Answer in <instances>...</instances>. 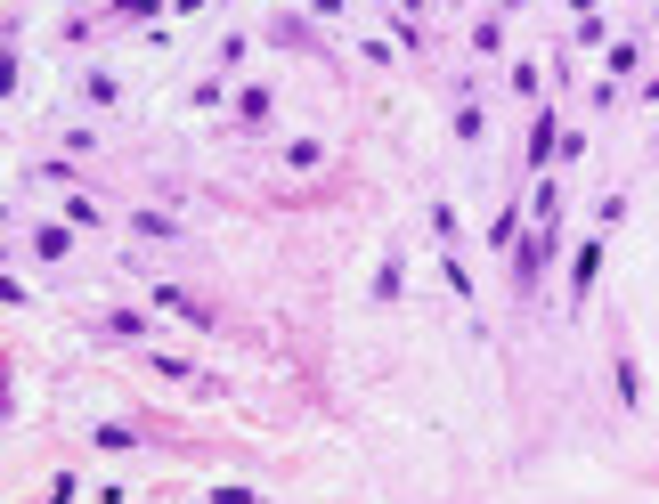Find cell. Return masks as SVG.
Returning a JSON list of instances; mask_svg holds the SVG:
<instances>
[{
  "mask_svg": "<svg viewBox=\"0 0 659 504\" xmlns=\"http://www.w3.org/2000/svg\"><path fill=\"white\" fill-rule=\"evenodd\" d=\"M155 301L171 309V318H188V326H212V309H204L196 293H179V285H155Z\"/></svg>",
  "mask_w": 659,
  "mask_h": 504,
  "instance_id": "1",
  "label": "cell"
},
{
  "mask_svg": "<svg viewBox=\"0 0 659 504\" xmlns=\"http://www.w3.org/2000/svg\"><path fill=\"white\" fill-rule=\"evenodd\" d=\"M603 277V244H578V261H570V293L586 301V285Z\"/></svg>",
  "mask_w": 659,
  "mask_h": 504,
  "instance_id": "2",
  "label": "cell"
},
{
  "mask_svg": "<svg viewBox=\"0 0 659 504\" xmlns=\"http://www.w3.org/2000/svg\"><path fill=\"white\" fill-rule=\"evenodd\" d=\"M236 114H245V131H269V90H245V98H236Z\"/></svg>",
  "mask_w": 659,
  "mask_h": 504,
  "instance_id": "3",
  "label": "cell"
},
{
  "mask_svg": "<svg viewBox=\"0 0 659 504\" xmlns=\"http://www.w3.org/2000/svg\"><path fill=\"white\" fill-rule=\"evenodd\" d=\"M33 252H49V261H66V252H74V236H66V228H33Z\"/></svg>",
  "mask_w": 659,
  "mask_h": 504,
  "instance_id": "4",
  "label": "cell"
},
{
  "mask_svg": "<svg viewBox=\"0 0 659 504\" xmlns=\"http://www.w3.org/2000/svg\"><path fill=\"white\" fill-rule=\"evenodd\" d=\"M98 448H106V456H131V448H139V439H131L123 423H98Z\"/></svg>",
  "mask_w": 659,
  "mask_h": 504,
  "instance_id": "5",
  "label": "cell"
},
{
  "mask_svg": "<svg viewBox=\"0 0 659 504\" xmlns=\"http://www.w3.org/2000/svg\"><path fill=\"white\" fill-rule=\"evenodd\" d=\"M554 147H562V139H554V114H537V131H529V155H537V163H546Z\"/></svg>",
  "mask_w": 659,
  "mask_h": 504,
  "instance_id": "6",
  "label": "cell"
},
{
  "mask_svg": "<svg viewBox=\"0 0 659 504\" xmlns=\"http://www.w3.org/2000/svg\"><path fill=\"white\" fill-rule=\"evenodd\" d=\"M399 285H407V269H399V261H383V269H375V293H383V301H399Z\"/></svg>",
  "mask_w": 659,
  "mask_h": 504,
  "instance_id": "7",
  "label": "cell"
},
{
  "mask_svg": "<svg viewBox=\"0 0 659 504\" xmlns=\"http://www.w3.org/2000/svg\"><path fill=\"white\" fill-rule=\"evenodd\" d=\"M212 504H261V496H245V488H220V496H212Z\"/></svg>",
  "mask_w": 659,
  "mask_h": 504,
  "instance_id": "8",
  "label": "cell"
}]
</instances>
